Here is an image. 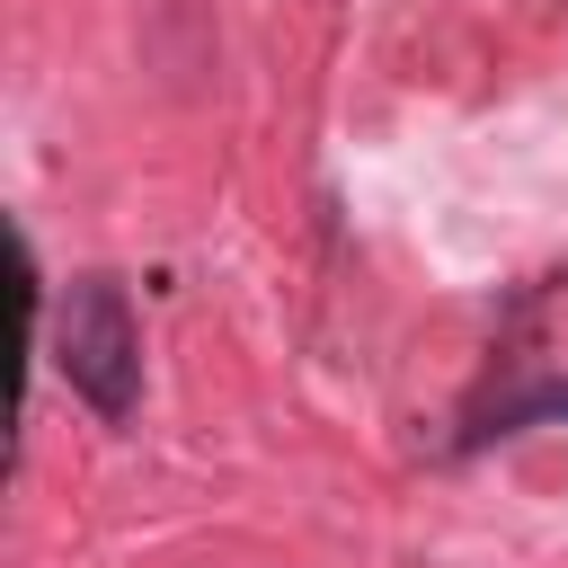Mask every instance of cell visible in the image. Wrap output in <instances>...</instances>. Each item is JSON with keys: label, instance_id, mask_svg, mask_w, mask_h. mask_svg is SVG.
Returning <instances> with one entry per match:
<instances>
[{"label": "cell", "instance_id": "obj_1", "mask_svg": "<svg viewBox=\"0 0 568 568\" xmlns=\"http://www.w3.org/2000/svg\"><path fill=\"white\" fill-rule=\"evenodd\" d=\"M53 364H62V382L106 426L133 417V399H142V328H133V302H124L115 275H80L62 293V311H53Z\"/></svg>", "mask_w": 568, "mask_h": 568}, {"label": "cell", "instance_id": "obj_2", "mask_svg": "<svg viewBox=\"0 0 568 568\" xmlns=\"http://www.w3.org/2000/svg\"><path fill=\"white\" fill-rule=\"evenodd\" d=\"M541 417H568V382H541V390H524V399L488 408V426H479L470 444H488V435H524V426H541Z\"/></svg>", "mask_w": 568, "mask_h": 568}]
</instances>
